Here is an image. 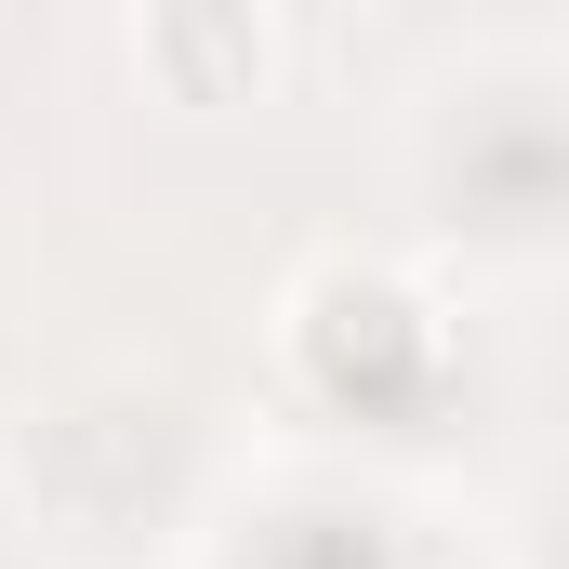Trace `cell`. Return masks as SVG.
<instances>
[{
	"label": "cell",
	"instance_id": "obj_2",
	"mask_svg": "<svg viewBox=\"0 0 569 569\" xmlns=\"http://www.w3.org/2000/svg\"><path fill=\"white\" fill-rule=\"evenodd\" d=\"M27 490L80 543H146L199 503V411L146 398V385H107V398H80V411H53L27 437Z\"/></svg>",
	"mask_w": 569,
	"mask_h": 569
},
{
	"label": "cell",
	"instance_id": "obj_3",
	"mask_svg": "<svg viewBox=\"0 0 569 569\" xmlns=\"http://www.w3.org/2000/svg\"><path fill=\"white\" fill-rule=\"evenodd\" d=\"M279 318H291V371L358 425H411L450 398V318L398 266H305Z\"/></svg>",
	"mask_w": 569,
	"mask_h": 569
},
{
	"label": "cell",
	"instance_id": "obj_4",
	"mask_svg": "<svg viewBox=\"0 0 569 569\" xmlns=\"http://www.w3.org/2000/svg\"><path fill=\"white\" fill-rule=\"evenodd\" d=\"M133 53H146V80L172 107H199V120L266 107V80H279V0H146Z\"/></svg>",
	"mask_w": 569,
	"mask_h": 569
},
{
	"label": "cell",
	"instance_id": "obj_6",
	"mask_svg": "<svg viewBox=\"0 0 569 569\" xmlns=\"http://www.w3.org/2000/svg\"><path fill=\"white\" fill-rule=\"evenodd\" d=\"M543 569H569V477H557V503H543Z\"/></svg>",
	"mask_w": 569,
	"mask_h": 569
},
{
	"label": "cell",
	"instance_id": "obj_5",
	"mask_svg": "<svg viewBox=\"0 0 569 569\" xmlns=\"http://www.w3.org/2000/svg\"><path fill=\"white\" fill-rule=\"evenodd\" d=\"M239 569H425V557L398 543V517H358V503H279V517L252 530Z\"/></svg>",
	"mask_w": 569,
	"mask_h": 569
},
{
	"label": "cell",
	"instance_id": "obj_1",
	"mask_svg": "<svg viewBox=\"0 0 569 569\" xmlns=\"http://www.w3.org/2000/svg\"><path fill=\"white\" fill-rule=\"evenodd\" d=\"M411 186H425V226L450 252H490V266L569 252V80L557 67L450 80L425 146H411Z\"/></svg>",
	"mask_w": 569,
	"mask_h": 569
}]
</instances>
